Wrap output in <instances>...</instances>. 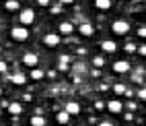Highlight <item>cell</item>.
I'll return each instance as SVG.
<instances>
[{
  "label": "cell",
  "instance_id": "cell-32",
  "mask_svg": "<svg viewBox=\"0 0 146 126\" xmlns=\"http://www.w3.org/2000/svg\"><path fill=\"white\" fill-rule=\"evenodd\" d=\"M97 126H115V124H113V122H109V120H103V122H99Z\"/></svg>",
  "mask_w": 146,
  "mask_h": 126
},
{
  "label": "cell",
  "instance_id": "cell-16",
  "mask_svg": "<svg viewBox=\"0 0 146 126\" xmlns=\"http://www.w3.org/2000/svg\"><path fill=\"white\" fill-rule=\"evenodd\" d=\"M4 8L8 13H17L19 8H21V4H19V0H6L4 2Z\"/></svg>",
  "mask_w": 146,
  "mask_h": 126
},
{
  "label": "cell",
  "instance_id": "cell-12",
  "mask_svg": "<svg viewBox=\"0 0 146 126\" xmlns=\"http://www.w3.org/2000/svg\"><path fill=\"white\" fill-rule=\"evenodd\" d=\"M27 81H29V79H27V74H25V72H15V74H11V83L17 85V87L25 85Z\"/></svg>",
  "mask_w": 146,
  "mask_h": 126
},
{
  "label": "cell",
  "instance_id": "cell-35",
  "mask_svg": "<svg viewBox=\"0 0 146 126\" xmlns=\"http://www.w3.org/2000/svg\"><path fill=\"white\" fill-rule=\"evenodd\" d=\"M76 70H78V72H84L86 66H84V64H78V66H76Z\"/></svg>",
  "mask_w": 146,
  "mask_h": 126
},
{
  "label": "cell",
  "instance_id": "cell-2",
  "mask_svg": "<svg viewBox=\"0 0 146 126\" xmlns=\"http://www.w3.org/2000/svg\"><path fill=\"white\" fill-rule=\"evenodd\" d=\"M111 31H113L115 35H128V33H130V23L123 21V19H117V21L111 23Z\"/></svg>",
  "mask_w": 146,
  "mask_h": 126
},
{
  "label": "cell",
  "instance_id": "cell-15",
  "mask_svg": "<svg viewBox=\"0 0 146 126\" xmlns=\"http://www.w3.org/2000/svg\"><path fill=\"white\" fill-rule=\"evenodd\" d=\"M47 120H45V116H41L39 112H37L35 116H31V126H45Z\"/></svg>",
  "mask_w": 146,
  "mask_h": 126
},
{
  "label": "cell",
  "instance_id": "cell-8",
  "mask_svg": "<svg viewBox=\"0 0 146 126\" xmlns=\"http://www.w3.org/2000/svg\"><path fill=\"white\" fill-rule=\"evenodd\" d=\"M76 31H78L82 37H93V35H95V27H93V23H86V21H84V23L78 25Z\"/></svg>",
  "mask_w": 146,
  "mask_h": 126
},
{
  "label": "cell",
  "instance_id": "cell-22",
  "mask_svg": "<svg viewBox=\"0 0 146 126\" xmlns=\"http://www.w3.org/2000/svg\"><path fill=\"white\" fill-rule=\"evenodd\" d=\"M136 54H138L140 58H144V56H146V46H144V44H140V46H136Z\"/></svg>",
  "mask_w": 146,
  "mask_h": 126
},
{
  "label": "cell",
  "instance_id": "cell-5",
  "mask_svg": "<svg viewBox=\"0 0 146 126\" xmlns=\"http://www.w3.org/2000/svg\"><path fill=\"white\" fill-rule=\"evenodd\" d=\"M105 108H107V112H109V114H115V116L123 114V103H121L119 99H109V101L105 103Z\"/></svg>",
  "mask_w": 146,
  "mask_h": 126
},
{
  "label": "cell",
  "instance_id": "cell-13",
  "mask_svg": "<svg viewBox=\"0 0 146 126\" xmlns=\"http://www.w3.org/2000/svg\"><path fill=\"white\" fill-rule=\"evenodd\" d=\"M6 110H8V114H13V116H21L23 114V105L19 101H11L6 105Z\"/></svg>",
  "mask_w": 146,
  "mask_h": 126
},
{
  "label": "cell",
  "instance_id": "cell-17",
  "mask_svg": "<svg viewBox=\"0 0 146 126\" xmlns=\"http://www.w3.org/2000/svg\"><path fill=\"white\" fill-rule=\"evenodd\" d=\"M56 122H58V124H62V126H66L68 122H70V116H68V114L62 110V112H58V114H56Z\"/></svg>",
  "mask_w": 146,
  "mask_h": 126
},
{
  "label": "cell",
  "instance_id": "cell-30",
  "mask_svg": "<svg viewBox=\"0 0 146 126\" xmlns=\"http://www.w3.org/2000/svg\"><path fill=\"white\" fill-rule=\"evenodd\" d=\"M123 120H125V122H132V120H134V114H132V112H125V114H123Z\"/></svg>",
  "mask_w": 146,
  "mask_h": 126
},
{
  "label": "cell",
  "instance_id": "cell-9",
  "mask_svg": "<svg viewBox=\"0 0 146 126\" xmlns=\"http://www.w3.org/2000/svg\"><path fill=\"white\" fill-rule=\"evenodd\" d=\"M58 31H60L58 35H72L76 29H74V25H72L70 21H62L60 25H58Z\"/></svg>",
  "mask_w": 146,
  "mask_h": 126
},
{
  "label": "cell",
  "instance_id": "cell-33",
  "mask_svg": "<svg viewBox=\"0 0 146 126\" xmlns=\"http://www.w3.org/2000/svg\"><path fill=\"white\" fill-rule=\"evenodd\" d=\"M99 74H101V72H99V68H91V76H95V79H97Z\"/></svg>",
  "mask_w": 146,
  "mask_h": 126
},
{
  "label": "cell",
  "instance_id": "cell-1",
  "mask_svg": "<svg viewBox=\"0 0 146 126\" xmlns=\"http://www.w3.org/2000/svg\"><path fill=\"white\" fill-rule=\"evenodd\" d=\"M29 37H31V31H29V27H23V25L11 27V40H15V42H27Z\"/></svg>",
  "mask_w": 146,
  "mask_h": 126
},
{
  "label": "cell",
  "instance_id": "cell-10",
  "mask_svg": "<svg viewBox=\"0 0 146 126\" xmlns=\"http://www.w3.org/2000/svg\"><path fill=\"white\" fill-rule=\"evenodd\" d=\"M64 112L70 116V118H72V116H78L80 114V103L78 101H68L66 108H64Z\"/></svg>",
  "mask_w": 146,
  "mask_h": 126
},
{
  "label": "cell",
  "instance_id": "cell-4",
  "mask_svg": "<svg viewBox=\"0 0 146 126\" xmlns=\"http://www.w3.org/2000/svg\"><path fill=\"white\" fill-rule=\"evenodd\" d=\"M19 21H21L23 27L33 25V23H35V11H33V8H23L21 15H19Z\"/></svg>",
  "mask_w": 146,
  "mask_h": 126
},
{
  "label": "cell",
  "instance_id": "cell-28",
  "mask_svg": "<svg viewBox=\"0 0 146 126\" xmlns=\"http://www.w3.org/2000/svg\"><path fill=\"white\" fill-rule=\"evenodd\" d=\"M56 66H58L60 72H68V70H70V64H56Z\"/></svg>",
  "mask_w": 146,
  "mask_h": 126
},
{
  "label": "cell",
  "instance_id": "cell-39",
  "mask_svg": "<svg viewBox=\"0 0 146 126\" xmlns=\"http://www.w3.org/2000/svg\"><path fill=\"white\" fill-rule=\"evenodd\" d=\"M123 126H125V124H123Z\"/></svg>",
  "mask_w": 146,
  "mask_h": 126
},
{
  "label": "cell",
  "instance_id": "cell-23",
  "mask_svg": "<svg viewBox=\"0 0 146 126\" xmlns=\"http://www.w3.org/2000/svg\"><path fill=\"white\" fill-rule=\"evenodd\" d=\"M136 97H138L140 101H146V89L142 87V89H138V93H136Z\"/></svg>",
  "mask_w": 146,
  "mask_h": 126
},
{
  "label": "cell",
  "instance_id": "cell-31",
  "mask_svg": "<svg viewBox=\"0 0 146 126\" xmlns=\"http://www.w3.org/2000/svg\"><path fill=\"white\" fill-rule=\"evenodd\" d=\"M74 2H76V0H58V4H62V6L64 4H74Z\"/></svg>",
  "mask_w": 146,
  "mask_h": 126
},
{
  "label": "cell",
  "instance_id": "cell-25",
  "mask_svg": "<svg viewBox=\"0 0 146 126\" xmlns=\"http://www.w3.org/2000/svg\"><path fill=\"white\" fill-rule=\"evenodd\" d=\"M35 2H37V6H41V8H47V6L52 4V0H35Z\"/></svg>",
  "mask_w": 146,
  "mask_h": 126
},
{
  "label": "cell",
  "instance_id": "cell-26",
  "mask_svg": "<svg viewBox=\"0 0 146 126\" xmlns=\"http://www.w3.org/2000/svg\"><path fill=\"white\" fill-rule=\"evenodd\" d=\"M50 13H52V15H58V13H62V4H54V6L50 8Z\"/></svg>",
  "mask_w": 146,
  "mask_h": 126
},
{
  "label": "cell",
  "instance_id": "cell-3",
  "mask_svg": "<svg viewBox=\"0 0 146 126\" xmlns=\"http://www.w3.org/2000/svg\"><path fill=\"white\" fill-rule=\"evenodd\" d=\"M43 46L45 48H58V46H60L62 44V35H58L56 31H50V33H45L43 35Z\"/></svg>",
  "mask_w": 146,
  "mask_h": 126
},
{
  "label": "cell",
  "instance_id": "cell-18",
  "mask_svg": "<svg viewBox=\"0 0 146 126\" xmlns=\"http://www.w3.org/2000/svg\"><path fill=\"white\" fill-rule=\"evenodd\" d=\"M43 76H45V72H43L41 68H37V66H35V68L31 70V74H29V79H31V81H41Z\"/></svg>",
  "mask_w": 146,
  "mask_h": 126
},
{
  "label": "cell",
  "instance_id": "cell-27",
  "mask_svg": "<svg viewBox=\"0 0 146 126\" xmlns=\"http://www.w3.org/2000/svg\"><path fill=\"white\" fill-rule=\"evenodd\" d=\"M123 50L128 52V54H134V52H136V44H125V48H123Z\"/></svg>",
  "mask_w": 146,
  "mask_h": 126
},
{
  "label": "cell",
  "instance_id": "cell-19",
  "mask_svg": "<svg viewBox=\"0 0 146 126\" xmlns=\"http://www.w3.org/2000/svg\"><path fill=\"white\" fill-rule=\"evenodd\" d=\"M93 66H95V68H103V66H105V58L103 56H95L93 58Z\"/></svg>",
  "mask_w": 146,
  "mask_h": 126
},
{
  "label": "cell",
  "instance_id": "cell-14",
  "mask_svg": "<svg viewBox=\"0 0 146 126\" xmlns=\"http://www.w3.org/2000/svg\"><path fill=\"white\" fill-rule=\"evenodd\" d=\"M95 8L97 11H109V8L113 6V0H95Z\"/></svg>",
  "mask_w": 146,
  "mask_h": 126
},
{
  "label": "cell",
  "instance_id": "cell-36",
  "mask_svg": "<svg viewBox=\"0 0 146 126\" xmlns=\"http://www.w3.org/2000/svg\"><path fill=\"white\" fill-rule=\"evenodd\" d=\"M0 95H2V87H0Z\"/></svg>",
  "mask_w": 146,
  "mask_h": 126
},
{
  "label": "cell",
  "instance_id": "cell-6",
  "mask_svg": "<svg viewBox=\"0 0 146 126\" xmlns=\"http://www.w3.org/2000/svg\"><path fill=\"white\" fill-rule=\"evenodd\" d=\"M21 60H23L25 66H29V68H35V66L39 64V56H37L35 52H25Z\"/></svg>",
  "mask_w": 146,
  "mask_h": 126
},
{
  "label": "cell",
  "instance_id": "cell-34",
  "mask_svg": "<svg viewBox=\"0 0 146 126\" xmlns=\"http://www.w3.org/2000/svg\"><path fill=\"white\" fill-rule=\"evenodd\" d=\"M76 52H78L80 56H84V54H86V48H76Z\"/></svg>",
  "mask_w": 146,
  "mask_h": 126
},
{
  "label": "cell",
  "instance_id": "cell-11",
  "mask_svg": "<svg viewBox=\"0 0 146 126\" xmlns=\"http://www.w3.org/2000/svg\"><path fill=\"white\" fill-rule=\"evenodd\" d=\"M101 50L105 54H115L117 52V44H115L113 40H105V42H101Z\"/></svg>",
  "mask_w": 146,
  "mask_h": 126
},
{
  "label": "cell",
  "instance_id": "cell-37",
  "mask_svg": "<svg viewBox=\"0 0 146 126\" xmlns=\"http://www.w3.org/2000/svg\"><path fill=\"white\" fill-rule=\"evenodd\" d=\"M0 52H2V46H0Z\"/></svg>",
  "mask_w": 146,
  "mask_h": 126
},
{
  "label": "cell",
  "instance_id": "cell-7",
  "mask_svg": "<svg viewBox=\"0 0 146 126\" xmlns=\"http://www.w3.org/2000/svg\"><path fill=\"white\" fill-rule=\"evenodd\" d=\"M111 68H113V72H117V74H125V72L132 70V64L128 60H117V62L111 64Z\"/></svg>",
  "mask_w": 146,
  "mask_h": 126
},
{
  "label": "cell",
  "instance_id": "cell-20",
  "mask_svg": "<svg viewBox=\"0 0 146 126\" xmlns=\"http://www.w3.org/2000/svg\"><path fill=\"white\" fill-rule=\"evenodd\" d=\"M113 91L117 93V95H123L128 89H125V85H123V83H115V85H113Z\"/></svg>",
  "mask_w": 146,
  "mask_h": 126
},
{
  "label": "cell",
  "instance_id": "cell-29",
  "mask_svg": "<svg viewBox=\"0 0 146 126\" xmlns=\"http://www.w3.org/2000/svg\"><path fill=\"white\" fill-rule=\"evenodd\" d=\"M6 70H8V64H6L4 60H0V74H4Z\"/></svg>",
  "mask_w": 146,
  "mask_h": 126
},
{
  "label": "cell",
  "instance_id": "cell-38",
  "mask_svg": "<svg viewBox=\"0 0 146 126\" xmlns=\"http://www.w3.org/2000/svg\"><path fill=\"white\" fill-rule=\"evenodd\" d=\"M0 114H2V108H0Z\"/></svg>",
  "mask_w": 146,
  "mask_h": 126
},
{
  "label": "cell",
  "instance_id": "cell-21",
  "mask_svg": "<svg viewBox=\"0 0 146 126\" xmlns=\"http://www.w3.org/2000/svg\"><path fill=\"white\" fill-rule=\"evenodd\" d=\"M58 64H70V56H68V54H60V56H58Z\"/></svg>",
  "mask_w": 146,
  "mask_h": 126
},
{
  "label": "cell",
  "instance_id": "cell-24",
  "mask_svg": "<svg viewBox=\"0 0 146 126\" xmlns=\"http://www.w3.org/2000/svg\"><path fill=\"white\" fill-rule=\"evenodd\" d=\"M136 35H138L140 40H144V37H146V27H144V25H142V27H138V31H136Z\"/></svg>",
  "mask_w": 146,
  "mask_h": 126
}]
</instances>
